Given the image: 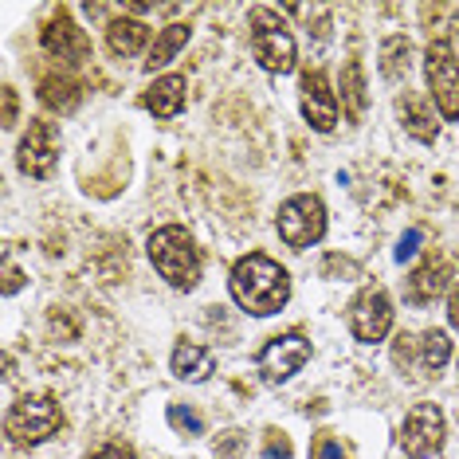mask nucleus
<instances>
[{"label": "nucleus", "instance_id": "1", "mask_svg": "<svg viewBox=\"0 0 459 459\" xmlns=\"http://www.w3.org/2000/svg\"><path fill=\"white\" fill-rule=\"evenodd\" d=\"M228 287H232V299L239 302V310H247V315H255V318L279 315L290 299L287 271L279 267L271 255H259V252L239 259V264L232 267Z\"/></svg>", "mask_w": 459, "mask_h": 459}, {"label": "nucleus", "instance_id": "2", "mask_svg": "<svg viewBox=\"0 0 459 459\" xmlns=\"http://www.w3.org/2000/svg\"><path fill=\"white\" fill-rule=\"evenodd\" d=\"M150 252V264L158 267V275L165 279L169 287H181V290H193L201 283V255L193 247V236L177 224H165L158 232L150 236L145 244Z\"/></svg>", "mask_w": 459, "mask_h": 459}, {"label": "nucleus", "instance_id": "3", "mask_svg": "<svg viewBox=\"0 0 459 459\" xmlns=\"http://www.w3.org/2000/svg\"><path fill=\"white\" fill-rule=\"evenodd\" d=\"M252 51L259 59V67L271 71V75H287L295 71V59H299V48H295V36L287 32L283 16L267 4H255L252 8Z\"/></svg>", "mask_w": 459, "mask_h": 459}, {"label": "nucleus", "instance_id": "4", "mask_svg": "<svg viewBox=\"0 0 459 459\" xmlns=\"http://www.w3.org/2000/svg\"><path fill=\"white\" fill-rule=\"evenodd\" d=\"M424 75H428V95L436 99V110L444 122L459 118V56L447 39H432L424 51Z\"/></svg>", "mask_w": 459, "mask_h": 459}, {"label": "nucleus", "instance_id": "5", "mask_svg": "<svg viewBox=\"0 0 459 459\" xmlns=\"http://www.w3.org/2000/svg\"><path fill=\"white\" fill-rule=\"evenodd\" d=\"M59 428H64V412H59V404L48 393L20 396L13 409H8V436L16 444H44Z\"/></svg>", "mask_w": 459, "mask_h": 459}, {"label": "nucleus", "instance_id": "6", "mask_svg": "<svg viewBox=\"0 0 459 459\" xmlns=\"http://www.w3.org/2000/svg\"><path fill=\"white\" fill-rule=\"evenodd\" d=\"M452 358V342H447L444 330H424L420 338L412 333H396L393 342V361L396 369L416 373V377H436V373Z\"/></svg>", "mask_w": 459, "mask_h": 459}, {"label": "nucleus", "instance_id": "7", "mask_svg": "<svg viewBox=\"0 0 459 459\" xmlns=\"http://www.w3.org/2000/svg\"><path fill=\"white\" fill-rule=\"evenodd\" d=\"M279 236L295 252H307L310 244H318L326 236V208H322L318 196L299 193L283 201V208H279Z\"/></svg>", "mask_w": 459, "mask_h": 459}, {"label": "nucleus", "instance_id": "8", "mask_svg": "<svg viewBox=\"0 0 459 459\" xmlns=\"http://www.w3.org/2000/svg\"><path fill=\"white\" fill-rule=\"evenodd\" d=\"M401 447L412 459H428L444 447V412L440 404H412L401 424Z\"/></svg>", "mask_w": 459, "mask_h": 459}, {"label": "nucleus", "instance_id": "9", "mask_svg": "<svg viewBox=\"0 0 459 459\" xmlns=\"http://www.w3.org/2000/svg\"><path fill=\"white\" fill-rule=\"evenodd\" d=\"M393 330V302L381 287H365L358 299L350 302V333L365 346L381 342Z\"/></svg>", "mask_w": 459, "mask_h": 459}, {"label": "nucleus", "instance_id": "10", "mask_svg": "<svg viewBox=\"0 0 459 459\" xmlns=\"http://www.w3.org/2000/svg\"><path fill=\"white\" fill-rule=\"evenodd\" d=\"M310 361V342L302 333H283V338H271L264 350H259V373H264L267 385H283L290 381L302 365Z\"/></svg>", "mask_w": 459, "mask_h": 459}, {"label": "nucleus", "instance_id": "11", "mask_svg": "<svg viewBox=\"0 0 459 459\" xmlns=\"http://www.w3.org/2000/svg\"><path fill=\"white\" fill-rule=\"evenodd\" d=\"M302 91V118L310 122L318 134H330L338 126V95L330 91V82L322 71H307L299 82Z\"/></svg>", "mask_w": 459, "mask_h": 459}, {"label": "nucleus", "instance_id": "12", "mask_svg": "<svg viewBox=\"0 0 459 459\" xmlns=\"http://www.w3.org/2000/svg\"><path fill=\"white\" fill-rule=\"evenodd\" d=\"M56 130H51V122H32L28 126V134L20 138V169H24L28 177H51V169H56Z\"/></svg>", "mask_w": 459, "mask_h": 459}, {"label": "nucleus", "instance_id": "13", "mask_svg": "<svg viewBox=\"0 0 459 459\" xmlns=\"http://www.w3.org/2000/svg\"><path fill=\"white\" fill-rule=\"evenodd\" d=\"M39 44H44V51L51 59H82L87 56V36H82V28L71 24V16L64 13V8L44 24Z\"/></svg>", "mask_w": 459, "mask_h": 459}, {"label": "nucleus", "instance_id": "14", "mask_svg": "<svg viewBox=\"0 0 459 459\" xmlns=\"http://www.w3.org/2000/svg\"><path fill=\"white\" fill-rule=\"evenodd\" d=\"M447 279H452V264H447V259H424V264L404 279V299H409L412 307H428V302H436L444 295Z\"/></svg>", "mask_w": 459, "mask_h": 459}, {"label": "nucleus", "instance_id": "15", "mask_svg": "<svg viewBox=\"0 0 459 459\" xmlns=\"http://www.w3.org/2000/svg\"><path fill=\"white\" fill-rule=\"evenodd\" d=\"M185 75H161L158 82L150 87V95H145V110H153L158 118H173V114L185 110Z\"/></svg>", "mask_w": 459, "mask_h": 459}, {"label": "nucleus", "instance_id": "16", "mask_svg": "<svg viewBox=\"0 0 459 459\" xmlns=\"http://www.w3.org/2000/svg\"><path fill=\"white\" fill-rule=\"evenodd\" d=\"M396 110H401V122H404V130L412 134L416 142H436V134H440V126H436V118H432V110H428V102L420 95H401L396 99Z\"/></svg>", "mask_w": 459, "mask_h": 459}, {"label": "nucleus", "instance_id": "17", "mask_svg": "<svg viewBox=\"0 0 459 459\" xmlns=\"http://www.w3.org/2000/svg\"><path fill=\"white\" fill-rule=\"evenodd\" d=\"M145 44H150V24H142V20H110L107 24L110 56H138Z\"/></svg>", "mask_w": 459, "mask_h": 459}, {"label": "nucleus", "instance_id": "18", "mask_svg": "<svg viewBox=\"0 0 459 459\" xmlns=\"http://www.w3.org/2000/svg\"><path fill=\"white\" fill-rule=\"evenodd\" d=\"M212 350L208 346H196V342H181V346L173 350V373L181 381H204L208 373H212Z\"/></svg>", "mask_w": 459, "mask_h": 459}, {"label": "nucleus", "instance_id": "19", "mask_svg": "<svg viewBox=\"0 0 459 459\" xmlns=\"http://www.w3.org/2000/svg\"><path fill=\"white\" fill-rule=\"evenodd\" d=\"M185 44H189V24H169L161 28V36L150 44V51H145V71H161L165 64H173V56L181 51Z\"/></svg>", "mask_w": 459, "mask_h": 459}, {"label": "nucleus", "instance_id": "20", "mask_svg": "<svg viewBox=\"0 0 459 459\" xmlns=\"http://www.w3.org/2000/svg\"><path fill=\"white\" fill-rule=\"evenodd\" d=\"M79 99H82L79 82H75V79H67V75H48L44 82H39V102H44L48 110L71 114V110L79 107Z\"/></svg>", "mask_w": 459, "mask_h": 459}, {"label": "nucleus", "instance_id": "21", "mask_svg": "<svg viewBox=\"0 0 459 459\" xmlns=\"http://www.w3.org/2000/svg\"><path fill=\"white\" fill-rule=\"evenodd\" d=\"M381 79H389V82H401L404 75H409V67H412V44L404 36H389L381 44Z\"/></svg>", "mask_w": 459, "mask_h": 459}, {"label": "nucleus", "instance_id": "22", "mask_svg": "<svg viewBox=\"0 0 459 459\" xmlns=\"http://www.w3.org/2000/svg\"><path fill=\"white\" fill-rule=\"evenodd\" d=\"M342 99H346V107H350V118H361L365 114V75H361L358 59L346 64V75H342Z\"/></svg>", "mask_w": 459, "mask_h": 459}, {"label": "nucleus", "instance_id": "23", "mask_svg": "<svg viewBox=\"0 0 459 459\" xmlns=\"http://www.w3.org/2000/svg\"><path fill=\"white\" fill-rule=\"evenodd\" d=\"M169 424L177 428V432H185V436H204L201 412L189 409V404H169Z\"/></svg>", "mask_w": 459, "mask_h": 459}, {"label": "nucleus", "instance_id": "24", "mask_svg": "<svg viewBox=\"0 0 459 459\" xmlns=\"http://www.w3.org/2000/svg\"><path fill=\"white\" fill-rule=\"evenodd\" d=\"M310 455H315V459H350L346 444H342L333 432H322L318 440H315V452H310Z\"/></svg>", "mask_w": 459, "mask_h": 459}, {"label": "nucleus", "instance_id": "25", "mask_svg": "<svg viewBox=\"0 0 459 459\" xmlns=\"http://www.w3.org/2000/svg\"><path fill=\"white\" fill-rule=\"evenodd\" d=\"M239 452H244V432H224L216 440V459H239Z\"/></svg>", "mask_w": 459, "mask_h": 459}, {"label": "nucleus", "instance_id": "26", "mask_svg": "<svg viewBox=\"0 0 459 459\" xmlns=\"http://www.w3.org/2000/svg\"><path fill=\"white\" fill-rule=\"evenodd\" d=\"M87 459H138L134 455V447L130 444H122V440H107L102 447H95Z\"/></svg>", "mask_w": 459, "mask_h": 459}, {"label": "nucleus", "instance_id": "27", "mask_svg": "<svg viewBox=\"0 0 459 459\" xmlns=\"http://www.w3.org/2000/svg\"><path fill=\"white\" fill-rule=\"evenodd\" d=\"M264 452L271 459H290V440L283 432H267V444H264Z\"/></svg>", "mask_w": 459, "mask_h": 459}, {"label": "nucleus", "instance_id": "28", "mask_svg": "<svg viewBox=\"0 0 459 459\" xmlns=\"http://www.w3.org/2000/svg\"><path fill=\"white\" fill-rule=\"evenodd\" d=\"M416 244H420V228H412V232L401 239V247H396V259H401V264H404V259H412L416 255Z\"/></svg>", "mask_w": 459, "mask_h": 459}, {"label": "nucleus", "instance_id": "29", "mask_svg": "<svg viewBox=\"0 0 459 459\" xmlns=\"http://www.w3.org/2000/svg\"><path fill=\"white\" fill-rule=\"evenodd\" d=\"M4 126H16V91L4 87Z\"/></svg>", "mask_w": 459, "mask_h": 459}, {"label": "nucleus", "instance_id": "30", "mask_svg": "<svg viewBox=\"0 0 459 459\" xmlns=\"http://www.w3.org/2000/svg\"><path fill=\"white\" fill-rule=\"evenodd\" d=\"M447 322H452V326L459 330V287L452 290V295H447Z\"/></svg>", "mask_w": 459, "mask_h": 459}, {"label": "nucleus", "instance_id": "31", "mask_svg": "<svg viewBox=\"0 0 459 459\" xmlns=\"http://www.w3.org/2000/svg\"><path fill=\"white\" fill-rule=\"evenodd\" d=\"M16 290H20V271L8 267L4 271V295H16Z\"/></svg>", "mask_w": 459, "mask_h": 459}, {"label": "nucleus", "instance_id": "32", "mask_svg": "<svg viewBox=\"0 0 459 459\" xmlns=\"http://www.w3.org/2000/svg\"><path fill=\"white\" fill-rule=\"evenodd\" d=\"M455 28H459V8H455Z\"/></svg>", "mask_w": 459, "mask_h": 459}]
</instances>
